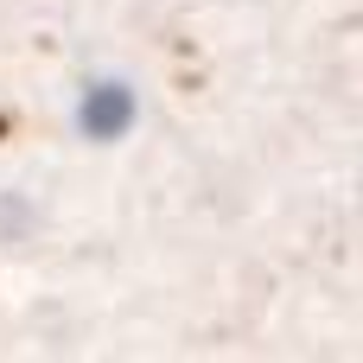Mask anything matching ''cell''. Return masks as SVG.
I'll return each mask as SVG.
<instances>
[{
    "mask_svg": "<svg viewBox=\"0 0 363 363\" xmlns=\"http://www.w3.org/2000/svg\"><path fill=\"white\" fill-rule=\"evenodd\" d=\"M128 115H134V96H128L121 83H96V89L83 96V128H89V134H121Z\"/></svg>",
    "mask_w": 363,
    "mask_h": 363,
    "instance_id": "cell-1",
    "label": "cell"
}]
</instances>
